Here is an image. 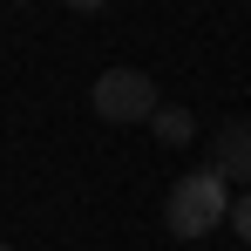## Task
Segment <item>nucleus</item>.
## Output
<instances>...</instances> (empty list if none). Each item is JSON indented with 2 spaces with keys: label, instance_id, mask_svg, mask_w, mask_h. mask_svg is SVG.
Masks as SVG:
<instances>
[{
  "label": "nucleus",
  "instance_id": "3",
  "mask_svg": "<svg viewBox=\"0 0 251 251\" xmlns=\"http://www.w3.org/2000/svg\"><path fill=\"white\" fill-rule=\"evenodd\" d=\"M210 170H217L224 183H251V123H224V129H217Z\"/></svg>",
  "mask_w": 251,
  "mask_h": 251
},
{
  "label": "nucleus",
  "instance_id": "2",
  "mask_svg": "<svg viewBox=\"0 0 251 251\" xmlns=\"http://www.w3.org/2000/svg\"><path fill=\"white\" fill-rule=\"evenodd\" d=\"M156 82L143 75V68H102V82H95V116L102 123H156Z\"/></svg>",
  "mask_w": 251,
  "mask_h": 251
},
{
  "label": "nucleus",
  "instance_id": "4",
  "mask_svg": "<svg viewBox=\"0 0 251 251\" xmlns=\"http://www.w3.org/2000/svg\"><path fill=\"white\" fill-rule=\"evenodd\" d=\"M156 136H163L170 150H183V143H190V136H197V116H190V109H156Z\"/></svg>",
  "mask_w": 251,
  "mask_h": 251
},
{
  "label": "nucleus",
  "instance_id": "5",
  "mask_svg": "<svg viewBox=\"0 0 251 251\" xmlns=\"http://www.w3.org/2000/svg\"><path fill=\"white\" fill-rule=\"evenodd\" d=\"M231 231H238V238H245V245H251V190H245V197H238V204H231Z\"/></svg>",
  "mask_w": 251,
  "mask_h": 251
},
{
  "label": "nucleus",
  "instance_id": "6",
  "mask_svg": "<svg viewBox=\"0 0 251 251\" xmlns=\"http://www.w3.org/2000/svg\"><path fill=\"white\" fill-rule=\"evenodd\" d=\"M0 251H14V245H0Z\"/></svg>",
  "mask_w": 251,
  "mask_h": 251
},
{
  "label": "nucleus",
  "instance_id": "1",
  "mask_svg": "<svg viewBox=\"0 0 251 251\" xmlns=\"http://www.w3.org/2000/svg\"><path fill=\"white\" fill-rule=\"evenodd\" d=\"M231 183L217 176V170H190V176H176L170 183V197H163V224H170V238H210L224 217H231Z\"/></svg>",
  "mask_w": 251,
  "mask_h": 251
}]
</instances>
